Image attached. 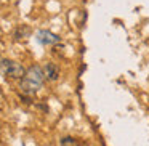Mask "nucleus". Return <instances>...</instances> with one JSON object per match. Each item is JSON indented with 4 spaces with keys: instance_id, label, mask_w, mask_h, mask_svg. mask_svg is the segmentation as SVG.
Wrapping results in <instances>:
<instances>
[{
    "instance_id": "obj_6",
    "label": "nucleus",
    "mask_w": 149,
    "mask_h": 146,
    "mask_svg": "<svg viewBox=\"0 0 149 146\" xmlns=\"http://www.w3.org/2000/svg\"><path fill=\"white\" fill-rule=\"evenodd\" d=\"M61 146H77V143H75V140H72V138H64L61 141Z\"/></svg>"
},
{
    "instance_id": "obj_1",
    "label": "nucleus",
    "mask_w": 149,
    "mask_h": 146,
    "mask_svg": "<svg viewBox=\"0 0 149 146\" xmlns=\"http://www.w3.org/2000/svg\"><path fill=\"white\" fill-rule=\"evenodd\" d=\"M2 69H3V74L11 79H26L27 74V71L19 63L8 61V59H2Z\"/></svg>"
},
{
    "instance_id": "obj_3",
    "label": "nucleus",
    "mask_w": 149,
    "mask_h": 146,
    "mask_svg": "<svg viewBox=\"0 0 149 146\" xmlns=\"http://www.w3.org/2000/svg\"><path fill=\"white\" fill-rule=\"evenodd\" d=\"M19 88H21V92H23V93H26V95H34L40 88V84H36V82H32V80L23 79V80H21V84H19Z\"/></svg>"
},
{
    "instance_id": "obj_4",
    "label": "nucleus",
    "mask_w": 149,
    "mask_h": 146,
    "mask_svg": "<svg viewBox=\"0 0 149 146\" xmlns=\"http://www.w3.org/2000/svg\"><path fill=\"white\" fill-rule=\"evenodd\" d=\"M37 36H39L40 42L45 43V45H52V43H58L59 42V37L55 36V34H52V32H48V31H40Z\"/></svg>"
},
{
    "instance_id": "obj_5",
    "label": "nucleus",
    "mask_w": 149,
    "mask_h": 146,
    "mask_svg": "<svg viewBox=\"0 0 149 146\" xmlns=\"http://www.w3.org/2000/svg\"><path fill=\"white\" fill-rule=\"evenodd\" d=\"M45 75L47 79H50V80H56V79L59 77V68L55 64V63H48L45 68Z\"/></svg>"
},
{
    "instance_id": "obj_2",
    "label": "nucleus",
    "mask_w": 149,
    "mask_h": 146,
    "mask_svg": "<svg viewBox=\"0 0 149 146\" xmlns=\"http://www.w3.org/2000/svg\"><path fill=\"white\" fill-rule=\"evenodd\" d=\"M45 77H47V75H45V72L40 69V66H32V68L27 69V74H26L27 80H32V82H36V84L42 85V82H43V79H45Z\"/></svg>"
}]
</instances>
